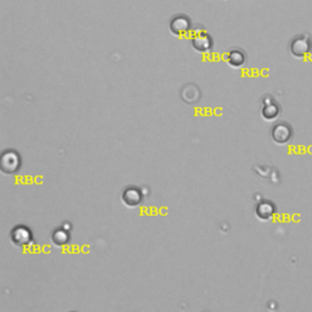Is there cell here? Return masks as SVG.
I'll return each instance as SVG.
<instances>
[{
    "instance_id": "obj_6",
    "label": "cell",
    "mask_w": 312,
    "mask_h": 312,
    "mask_svg": "<svg viewBox=\"0 0 312 312\" xmlns=\"http://www.w3.org/2000/svg\"><path fill=\"white\" fill-rule=\"evenodd\" d=\"M192 45L196 51L206 53L212 48V39L207 33L199 32L193 37Z\"/></svg>"
},
{
    "instance_id": "obj_7",
    "label": "cell",
    "mask_w": 312,
    "mask_h": 312,
    "mask_svg": "<svg viewBox=\"0 0 312 312\" xmlns=\"http://www.w3.org/2000/svg\"><path fill=\"white\" fill-rule=\"evenodd\" d=\"M170 27H171V32L173 34H176V36L178 37H182L190 30V20L187 16L180 15V16L173 18Z\"/></svg>"
},
{
    "instance_id": "obj_3",
    "label": "cell",
    "mask_w": 312,
    "mask_h": 312,
    "mask_svg": "<svg viewBox=\"0 0 312 312\" xmlns=\"http://www.w3.org/2000/svg\"><path fill=\"white\" fill-rule=\"evenodd\" d=\"M271 137L276 144H285L293 137V129L287 122H278L273 126L271 131Z\"/></svg>"
},
{
    "instance_id": "obj_1",
    "label": "cell",
    "mask_w": 312,
    "mask_h": 312,
    "mask_svg": "<svg viewBox=\"0 0 312 312\" xmlns=\"http://www.w3.org/2000/svg\"><path fill=\"white\" fill-rule=\"evenodd\" d=\"M21 168V158L17 151L6 150L0 158V170L5 174H14Z\"/></svg>"
},
{
    "instance_id": "obj_10",
    "label": "cell",
    "mask_w": 312,
    "mask_h": 312,
    "mask_svg": "<svg viewBox=\"0 0 312 312\" xmlns=\"http://www.w3.org/2000/svg\"><path fill=\"white\" fill-rule=\"evenodd\" d=\"M227 62L234 68L240 67L245 62V54L238 50V49H236V50L230 51L228 56H227Z\"/></svg>"
},
{
    "instance_id": "obj_9",
    "label": "cell",
    "mask_w": 312,
    "mask_h": 312,
    "mask_svg": "<svg viewBox=\"0 0 312 312\" xmlns=\"http://www.w3.org/2000/svg\"><path fill=\"white\" fill-rule=\"evenodd\" d=\"M182 99L188 104H193L200 99V90L194 84H188L182 89Z\"/></svg>"
},
{
    "instance_id": "obj_8",
    "label": "cell",
    "mask_w": 312,
    "mask_h": 312,
    "mask_svg": "<svg viewBox=\"0 0 312 312\" xmlns=\"http://www.w3.org/2000/svg\"><path fill=\"white\" fill-rule=\"evenodd\" d=\"M274 212H276L274 204L267 200L258 202L256 209H255V214H256L257 218H260L261 221H268L270 218H272Z\"/></svg>"
},
{
    "instance_id": "obj_4",
    "label": "cell",
    "mask_w": 312,
    "mask_h": 312,
    "mask_svg": "<svg viewBox=\"0 0 312 312\" xmlns=\"http://www.w3.org/2000/svg\"><path fill=\"white\" fill-rule=\"evenodd\" d=\"M11 242L17 246H26L32 243V232L26 226H16L11 230Z\"/></svg>"
},
{
    "instance_id": "obj_12",
    "label": "cell",
    "mask_w": 312,
    "mask_h": 312,
    "mask_svg": "<svg viewBox=\"0 0 312 312\" xmlns=\"http://www.w3.org/2000/svg\"><path fill=\"white\" fill-rule=\"evenodd\" d=\"M51 238L53 242H54L56 245H65L70 242V233L64 228L55 229L54 233H53Z\"/></svg>"
},
{
    "instance_id": "obj_2",
    "label": "cell",
    "mask_w": 312,
    "mask_h": 312,
    "mask_svg": "<svg viewBox=\"0 0 312 312\" xmlns=\"http://www.w3.org/2000/svg\"><path fill=\"white\" fill-rule=\"evenodd\" d=\"M290 53L296 59H304L312 49V43L310 36L307 34H301V36L295 37L290 42L289 45Z\"/></svg>"
},
{
    "instance_id": "obj_11",
    "label": "cell",
    "mask_w": 312,
    "mask_h": 312,
    "mask_svg": "<svg viewBox=\"0 0 312 312\" xmlns=\"http://www.w3.org/2000/svg\"><path fill=\"white\" fill-rule=\"evenodd\" d=\"M262 117L265 118V120L267 121H272L278 116L279 114V106L276 104V102H268L264 106V109H262L261 111Z\"/></svg>"
},
{
    "instance_id": "obj_5",
    "label": "cell",
    "mask_w": 312,
    "mask_h": 312,
    "mask_svg": "<svg viewBox=\"0 0 312 312\" xmlns=\"http://www.w3.org/2000/svg\"><path fill=\"white\" fill-rule=\"evenodd\" d=\"M122 201L127 207H137L143 201L142 192L137 187H128L123 190Z\"/></svg>"
}]
</instances>
